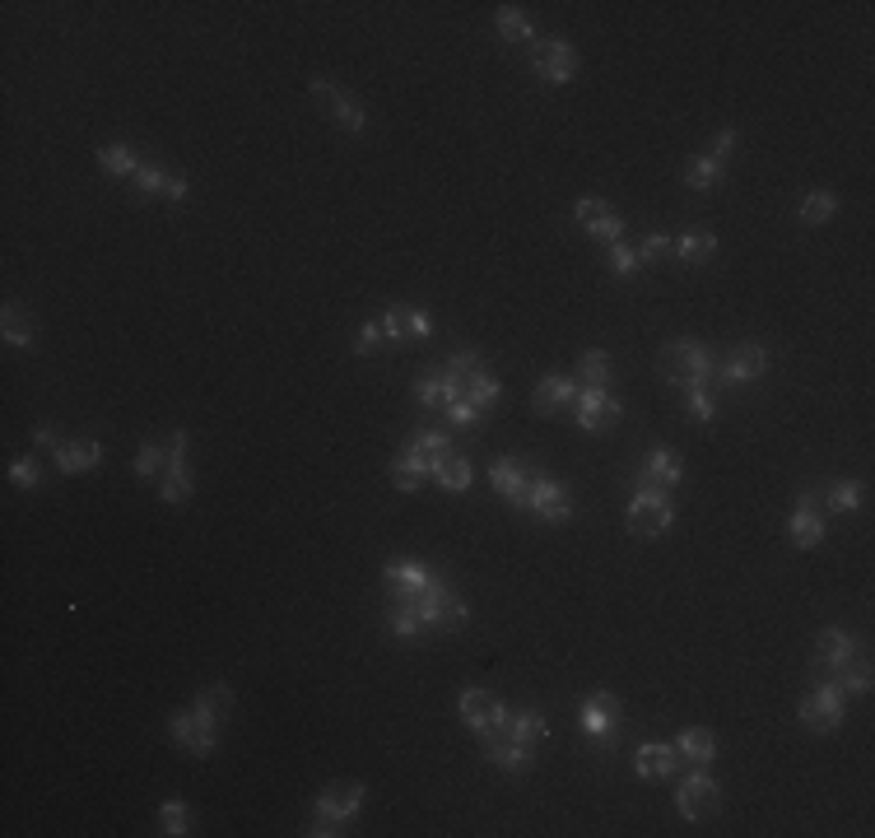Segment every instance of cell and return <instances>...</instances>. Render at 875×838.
Returning <instances> with one entry per match:
<instances>
[{
  "mask_svg": "<svg viewBox=\"0 0 875 838\" xmlns=\"http://www.w3.org/2000/svg\"><path fill=\"white\" fill-rule=\"evenodd\" d=\"M578 392H582L578 378H568V373H550V378L536 382V392H531V406H536L540 415H554V410H573Z\"/></svg>",
  "mask_w": 875,
  "mask_h": 838,
  "instance_id": "ffe728a7",
  "label": "cell"
},
{
  "mask_svg": "<svg viewBox=\"0 0 875 838\" xmlns=\"http://www.w3.org/2000/svg\"><path fill=\"white\" fill-rule=\"evenodd\" d=\"M657 373L671 387H680V392H689V387H713V373H717V359L708 350H703L699 340H671L666 350H661L657 359Z\"/></svg>",
  "mask_w": 875,
  "mask_h": 838,
  "instance_id": "7a4b0ae2",
  "label": "cell"
},
{
  "mask_svg": "<svg viewBox=\"0 0 875 838\" xmlns=\"http://www.w3.org/2000/svg\"><path fill=\"white\" fill-rule=\"evenodd\" d=\"M834 210H838V196L834 191H806V201H801V210H796V215H801V224H829V219H834Z\"/></svg>",
  "mask_w": 875,
  "mask_h": 838,
  "instance_id": "e575fe53",
  "label": "cell"
},
{
  "mask_svg": "<svg viewBox=\"0 0 875 838\" xmlns=\"http://www.w3.org/2000/svg\"><path fill=\"white\" fill-rule=\"evenodd\" d=\"M52 457L66 475H80V471H94L98 461H103V443L98 438H70V443L56 447Z\"/></svg>",
  "mask_w": 875,
  "mask_h": 838,
  "instance_id": "cb8c5ba5",
  "label": "cell"
},
{
  "mask_svg": "<svg viewBox=\"0 0 875 838\" xmlns=\"http://www.w3.org/2000/svg\"><path fill=\"white\" fill-rule=\"evenodd\" d=\"M364 801H368V787H364V783H354V778H340V783H326V792L317 797V811H331V815H340V820L350 825L354 815L364 811Z\"/></svg>",
  "mask_w": 875,
  "mask_h": 838,
  "instance_id": "7402d4cb",
  "label": "cell"
},
{
  "mask_svg": "<svg viewBox=\"0 0 875 838\" xmlns=\"http://www.w3.org/2000/svg\"><path fill=\"white\" fill-rule=\"evenodd\" d=\"M685 480V466H680V452L671 447H652L643 457V466L633 471V494H671L675 485Z\"/></svg>",
  "mask_w": 875,
  "mask_h": 838,
  "instance_id": "5b68a950",
  "label": "cell"
},
{
  "mask_svg": "<svg viewBox=\"0 0 875 838\" xmlns=\"http://www.w3.org/2000/svg\"><path fill=\"white\" fill-rule=\"evenodd\" d=\"M424 475H429V466H424L410 447H401V452H396V461H391V485L401 489V494H415V489L424 485Z\"/></svg>",
  "mask_w": 875,
  "mask_h": 838,
  "instance_id": "f546056e",
  "label": "cell"
},
{
  "mask_svg": "<svg viewBox=\"0 0 875 838\" xmlns=\"http://www.w3.org/2000/svg\"><path fill=\"white\" fill-rule=\"evenodd\" d=\"M131 182L140 187V196H163V187H168V168H159V163H140Z\"/></svg>",
  "mask_w": 875,
  "mask_h": 838,
  "instance_id": "f6af8a7d",
  "label": "cell"
},
{
  "mask_svg": "<svg viewBox=\"0 0 875 838\" xmlns=\"http://www.w3.org/2000/svg\"><path fill=\"white\" fill-rule=\"evenodd\" d=\"M685 396V415L689 419H699V424H713L717 419V401H713V387H689Z\"/></svg>",
  "mask_w": 875,
  "mask_h": 838,
  "instance_id": "7bdbcfd3",
  "label": "cell"
},
{
  "mask_svg": "<svg viewBox=\"0 0 875 838\" xmlns=\"http://www.w3.org/2000/svg\"><path fill=\"white\" fill-rule=\"evenodd\" d=\"M713 247H717V238L708 229H685V233H675V252H671V257L685 261V266H699V261L713 257Z\"/></svg>",
  "mask_w": 875,
  "mask_h": 838,
  "instance_id": "83f0119b",
  "label": "cell"
},
{
  "mask_svg": "<svg viewBox=\"0 0 875 838\" xmlns=\"http://www.w3.org/2000/svg\"><path fill=\"white\" fill-rule=\"evenodd\" d=\"M303 834L336 838V834H345V820H340V815H331V811H312V820H308V829H303Z\"/></svg>",
  "mask_w": 875,
  "mask_h": 838,
  "instance_id": "f907efd6",
  "label": "cell"
},
{
  "mask_svg": "<svg viewBox=\"0 0 875 838\" xmlns=\"http://www.w3.org/2000/svg\"><path fill=\"white\" fill-rule=\"evenodd\" d=\"M168 466V443H145L135 452V475H159Z\"/></svg>",
  "mask_w": 875,
  "mask_h": 838,
  "instance_id": "7dc6e473",
  "label": "cell"
},
{
  "mask_svg": "<svg viewBox=\"0 0 875 838\" xmlns=\"http://www.w3.org/2000/svg\"><path fill=\"white\" fill-rule=\"evenodd\" d=\"M717 182H722V163H717V159H708V154H694V159L685 163V187L708 191V187H717Z\"/></svg>",
  "mask_w": 875,
  "mask_h": 838,
  "instance_id": "d590c367",
  "label": "cell"
},
{
  "mask_svg": "<svg viewBox=\"0 0 875 838\" xmlns=\"http://www.w3.org/2000/svg\"><path fill=\"white\" fill-rule=\"evenodd\" d=\"M624 517H629L633 536L652 541V536H661V531H671L675 503H671V494H633V503H629V513Z\"/></svg>",
  "mask_w": 875,
  "mask_h": 838,
  "instance_id": "9c48e42d",
  "label": "cell"
},
{
  "mask_svg": "<svg viewBox=\"0 0 875 838\" xmlns=\"http://www.w3.org/2000/svg\"><path fill=\"white\" fill-rule=\"evenodd\" d=\"M159 499L163 503H182L191 499V471H187V433L177 429L168 438V466H163V480H159Z\"/></svg>",
  "mask_w": 875,
  "mask_h": 838,
  "instance_id": "5bb4252c",
  "label": "cell"
},
{
  "mask_svg": "<svg viewBox=\"0 0 875 838\" xmlns=\"http://www.w3.org/2000/svg\"><path fill=\"white\" fill-rule=\"evenodd\" d=\"M382 345H391V340H387V326H382V317H377V322H364L359 331H354V354H377Z\"/></svg>",
  "mask_w": 875,
  "mask_h": 838,
  "instance_id": "ee69618b",
  "label": "cell"
},
{
  "mask_svg": "<svg viewBox=\"0 0 875 838\" xmlns=\"http://www.w3.org/2000/svg\"><path fill=\"white\" fill-rule=\"evenodd\" d=\"M382 624H387V634H396V638H419V634H429V629H461V624H466V601H461V592L452 582L438 578L429 592L419 596V601H410V606H391L387 601Z\"/></svg>",
  "mask_w": 875,
  "mask_h": 838,
  "instance_id": "6da1fadb",
  "label": "cell"
},
{
  "mask_svg": "<svg viewBox=\"0 0 875 838\" xmlns=\"http://www.w3.org/2000/svg\"><path fill=\"white\" fill-rule=\"evenodd\" d=\"M834 680H838V685H843L848 694H866V690H871V657H866L862 648H852L848 662L838 666Z\"/></svg>",
  "mask_w": 875,
  "mask_h": 838,
  "instance_id": "4dcf8cb0",
  "label": "cell"
},
{
  "mask_svg": "<svg viewBox=\"0 0 875 838\" xmlns=\"http://www.w3.org/2000/svg\"><path fill=\"white\" fill-rule=\"evenodd\" d=\"M443 415L452 419L457 429H480V410H475V406H466V401H457V406H447Z\"/></svg>",
  "mask_w": 875,
  "mask_h": 838,
  "instance_id": "f5cc1de1",
  "label": "cell"
},
{
  "mask_svg": "<svg viewBox=\"0 0 875 838\" xmlns=\"http://www.w3.org/2000/svg\"><path fill=\"white\" fill-rule=\"evenodd\" d=\"M857 648L843 629H824L820 638H815V662H810V676L815 680H834L838 676V666L848 662V652Z\"/></svg>",
  "mask_w": 875,
  "mask_h": 838,
  "instance_id": "d6986e66",
  "label": "cell"
},
{
  "mask_svg": "<svg viewBox=\"0 0 875 838\" xmlns=\"http://www.w3.org/2000/svg\"><path fill=\"white\" fill-rule=\"evenodd\" d=\"M159 201H187V177H182V173H168V187H163Z\"/></svg>",
  "mask_w": 875,
  "mask_h": 838,
  "instance_id": "11a10c76",
  "label": "cell"
},
{
  "mask_svg": "<svg viewBox=\"0 0 875 838\" xmlns=\"http://www.w3.org/2000/svg\"><path fill=\"white\" fill-rule=\"evenodd\" d=\"M633 252H638V266H643V261L671 257V252H675V233H647V238L633 247Z\"/></svg>",
  "mask_w": 875,
  "mask_h": 838,
  "instance_id": "bcb514c9",
  "label": "cell"
},
{
  "mask_svg": "<svg viewBox=\"0 0 875 838\" xmlns=\"http://www.w3.org/2000/svg\"><path fill=\"white\" fill-rule=\"evenodd\" d=\"M578 727L587 731L592 741L610 745V736H615V727H620V699H615V694H592V699H582Z\"/></svg>",
  "mask_w": 875,
  "mask_h": 838,
  "instance_id": "2e32d148",
  "label": "cell"
},
{
  "mask_svg": "<svg viewBox=\"0 0 875 838\" xmlns=\"http://www.w3.org/2000/svg\"><path fill=\"white\" fill-rule=\"evenodd\" d=\"M531 70L545 84H568L578 75V52L564 38H531Z\"/></svg>",
  "mask_w": 875,
  "mask_h": 838,
  "instance_id": "8992f818",
  "label": "cell"
},
{
  "mask_svg": "<svg viewBox=\"0 0 875 838\" xmlns=\"http://www.w3.org/2000/svg\"><path fill=\"white\" fill-rule=\"evenodd\" d=\"M820 508H829V513H857L862 508V485L857 480H834L820 494Z\"/></svg>",
  "mask_w": 875,
  "mask_h": 838,
  "instance_id": "836d02e7",
  "label": "cell"
},
{
  "mask_svg": "<svg viewBox=\"0 0 875 838\" xmlns=\"http://www.w3.org/2000/svg\"><path fill=\"white\" fill-rule=\"evenodd\" d=\"M494 401H499V378H494L489 368H480V373L471 378V387H466V406H475L480 415H485Z\"/></svg>",
  "mask_w": 875,
  "mask_h": 838,
  "instance_id": "f35d334b",
  "label": "cell"
},
{
  "mask_svg": "<svg viewBox=\"0 0 875 838\" xmlns=\"http://www.w3.org/2000/svg\"><path fill=\"white\" fill-rule=\"evenodd\" d=\"M741 145V136L736 131H717V140H713V149H708V159H717V163H727V154L731 149Z\"/></svg>",
  "mask_w": 875,
  "mask_h": 838,
  "instance_id": "db71d44e",
  "label": "cell"
},
{
  "mask_svg": "<svg viewBox=\"0 0 875 838\" xmlns=\"http://www.w3.org/2000/svg\"><path fill=\"white\" fill-rule=\"evenodd\" d=\"M433 582H438V573H433L429 564H419V559H387V568H382V587H387L391 606H410V601H419Z\"/></svg>",
  "mask_w": 875,
  "mask_h": 838,
  "instance_id": "277c9868",
  "label": "cell"
},
{
  "mask_svg": "<svg viewBox=\"0 0 875 838\" xmlns=\"http://www.w3.org/2000/svg\"><path fill=\"white\" fill-rule=\"evenodd\" d=\"M38 480H42V471H38V461H33V457H24V461H14V466H10V485L38 489Z\"/></svg>",
  "mask_w": 875,
  "mask_h": 838,
  "instance_id": "816d5d0a",
  "label": "cell"
},
{
  "mask_svg": "<svg viewBox=\"0 0 875 838\" xmlns=\"http://www.w3.org/2000/svg\"><path fill=\"white\" fill-rule=\"evenodd\" d=\"M578 382H587V387H606L610 382V354L606 350H587L578 359Z\"/></svg>",
  "mask_w": 875,
  "mask_h": 838,
  "instance_id": "b9f144b4",
  "label": "cell"
},
{
  "mask_svg": "<svg viewBox=\"0 0 875 838\" xmlns=\"http://www.w3.org/2000/svg\"><path fill=\"white\" fill-rule=\"evenodd\" d=\"M159 825H163V834H191V811L182 801H168L159 811Z\"/></svg>",
  "mask_w": 875,
  "mask_h": 838,
  "instance_id": "c3c4849f",
  "label": "cell"
},
{
  "mask_svg": "<svg viewBox=\"0 0 875 838\" xmlns=\"http://www.w3.org/2000/svg\"><path fill=\"white\" fill-rule=\"evenodd\" d=\"M675 755H680V764H689V769H708V759L717 755L713 731H703V727L680 731V736H675Z\"/></svg>",
  "mask_w": 875,
  "mask_h": 838,
  "instance_id": "d4e9b609",
  "label": "cell"
},
{
  "mask_svg": "<svg viewBox=\"0 0 875 838\" xmlns=\"http://www.w3.org/2000/svg\"><path fill=\"white\" fill-rule=\"evenodd\" d=\"M508 727H512V736H517V741L536 745V741H545L550 722H545V713H540V708H512V713H508Z\"/></svg>",
  "mask_w": 875,
  "mask_h": 838,
  "instance_id": "d6a6232c",
  "label": "cell"
},
{
  "mask_svg": "<svg viewBox=\"0 0 875 838\" xmlns=\"http://www.w3.org/2000/svg\"><path fill=\"white\" fill-rule=\"evenodd\" d=\"M620 415H624V401L610 392V387H582L578 401H573V419H578V429H587V433H606Z\"/></svg>",
  "mask_w": 875,
  "mask_h": 838,
  "instance_id": "ba28073f",
  "label": "cell"
},
{
  "mask_svg": "<svg viewBox=\"0 0 875 838\" xmlns=\"http://www.w3.org/2000/svg\"><path fill=\"white\" fill-rule=\"evenodd\" d=\"M410 452H415L424 466H429V475H433V466L452 452V433H443V429H415V438H410Z\"/></svg>",
  "mask_w": 875,
  "mask_h": 838,
  "instance_id": "4316f807",
  "label": "cell"
},
{
  "mask_svg": "<svg viewBox=\"0 0 875 838\" xmlns=\"http://www.w3.org/2000/svg\"><path fill=\"white\" fill-rule=\"evenodd\" d=\"M573 219H578L582 229L592 233L596 243H624V219L610 210L606 201H596V196H587V201H578V210H573Z\"/></svg>",
  "mask_w": 875,
  "mask_h": 838,
  "instance_id": "ac0fdd59",
  "label": "cell"
},
{
  "mask_svg": "<svg viewBox=\"0 0 875 838\" xmlns=\"http://www.w3.org/2000/svg\"><path fill=\"white\" fill-rule=\"evenodd\" d=\"M508 503H512V508H522V513L545 517V522H568V517H573L568 485H564V480H550L540 466H526L522 485H517V494H512Z\"/></svg>",
  "mask_w": 875,
  "mask_h": 838,
  "instance_id": "3957f363",
  "label": "cell"
},
{
  "mask_svg": "<svg viewBox=\"0 0 875 838\" xmlns=\"http://www.w3.org/2000/svg\"><path fill=\"white\" fill-rule=\"evenodd\" d=\"M0 336H5V345H14V350H28V345H33V317H28V308L5 303V312H0Z\"/></svg>",
  "mask_w": 875,
  "mask_h": 838,
  "instance_id": "f1b7e54d",
  "label": "cell"
},
{
  "mask_svg": "<svg viewBox=\"0 0 875 838\" xmlns=\"http://www.w3.org/2000/svg\"><path fill=\"white\" fill-rule=\"evenodd\" d=\"M675 806H680L685 820H713L717 806H722V792H717V783L703 769H689V778L675 792Z\"/></svg>",
  "mask_w": 875,
  "mask_h": 838,
  "instance_id": "4fadbf2b",
  "label": "cell"
},
{
  "mask_svg": "<svg viewBox=\"0 0 875 838\" xmlns=\"http://www.w3.org/2000/svg\"><path fill=\"white\" fill-rule=\"evenodd\" d=\"M764 368H768V350L759 345V340H741L736 350L717 364L713 373V387H736V382H754V378H764Z\"/></svg>",
  "mask_w": 875,
  "mask_h": 838,
  "instance_id": "8fae6325",
  "label": "cell"
},
{
  "mask_svg": "<svg viewBox=\"0 0 875 838\" xmlns=\"http://www.w3.org/2000/svg\"><path fill=\"white\" fill-rule=\"evenodd\" d=\"M503 713H508V708L499 703V694H489V690H466L461 694V722H466L471 731H480V736H485Z\"/></svg>",
  "mask_w": 875,
  "mask_h": 838,
  "instance_id": "603a6c76",
  "label": "cell"
},
{
  "mask_svg": "<svg viewBox=\"0 0 875 838\" xmlns=\"http://www.w3.org/2000/svg\"><path fill=\"white\" fill-rule=\"evenodd\" d=\"M191 708H196V713L205 717V722H229L233 717V690L229 685H224V680H215V685H205L201 694H196V703H191Z\"/></svg>",
  "mask_w": 875,
  "mask_h": 838,
  "instance_id": "484cf974",
  "label": "cell"
},
{
  "mask_svg": "<svg viewBox=\"0 0 875 838\" xmlns=\"http://www.w3.org/2000/svg\"><path fill=\"white\" fill-rule=\"evenodd\" d=\"M415 401L424 410H443V368H424L415 378Z\"/></svg>",
  "mask_w": 875,
  "mask_h": 838,
  "instance_id": "ab89813d",
  "label": "cell"
},
{
  "mask_svg": "<svg viewBox=\"0 0 875 838\" xmlns=\"http://www.w3.org/2000/svg\"><path fill=\"white\" fill-rule=\"evenodd\" d=\"M633 769H638V778H647V783H657V778H671V773L680 769L675 741H643L638 750H633Z\"/></svg>",
  "mask_w": 875,
  "mask_h": 838,
  "instance_id": "44dd1931",
  "label": "cell"
},
{
  "mask_svg": "<svg viewBox=\"0 0 875 838\" xmlns=\"http://www.w3.org/2000/svg\"><path fill=\"white\" fill-rule=\"evenodd\" d=\"M606 257H610V271L620 275V280H629V275L638 271V252H633L629 243H610V247H606Z\"/></svg>",
  "mask_w": 875,
  "mask_h": 838,
  "instance_id": "681fc988",
  "label": "cell"
},
{
  "mask_svg": "<svg viewBox=\"0 0 875 838\" xmlns=\"http://www.w3.org/2000/svg\"><path fill=\"white\" fill-rule=\"evenodd\" d=\"M33 447H38V452H56V447H61V443H56V433L47 429V424H42V429L33 433Z\"/></svg>",
  "mask_w": 875,
  "mask_h": 838,
  "instance_id": "9f6ffc18",
  "label": "cell"
},
{
  "mask_svg": "<svg viewBox=\"0 0 875 838\" xmlns=\"http://www.w3.org/2000/svg\"><path fill=\"white\" fill-rule=\"evenodd\" d=\"M433 480H438L447 494H461V489L471 485V461H466L457 447H452V452H447V457L433 466Z\"/></svg>",
  "mask_w": 875,
  "mask_h": 838,
  "instance_id": "1f68e13d",
  "label": "cell"
},
{
  "mask_svg": "<svg viewBox=\"0 0 875 838\" xmlns=\"http://www.w3.org/2000/svg\"><path fill=\"white\" fill-rule=\"evenodd\" d=\"M494 24H499V33H503L508 42H531V19H526L517 5H499Z\"/></svg>",
  "mask_w": 875,
  "mask_h": 838,
  "instance_id": "60d3db41",
  "label": "cell"
},
{
  "mask_svg": "<svg viewBox=\"0 0 875 838\" xmlns=\"http://www.w3.org/2000/svg\"><path fill=\"white\" fill-rule=\"evenodd\" d=\"M522 461H512V457H499L494 466H489V485H494V494H503V499H512L517 494V485H522Z\"/></svg>",
  "mask_w": 875,
  "mask_h": 838,
  "instance_id": "8d00e7d4",
  "label": "cell"
},
{
  "mask_svg": "<svg viewBox=\"0 0 875 838\" xmlns=\"http://www.w3.org/2000/svg\"><path fill=\"white\" fill-rule=\"evenodd\" d=\"M98 163L108 168V173H117V177H135V168H140V154H135L131 145H103L98 149Z\"/></svg>",
  "mask_w": 875,
  "mask_h": 838,
  "instance_id": "74e56055",
  "label": "cell"
},
{
  "mask_svg": "<svg viewBox=\"0 0 875 838\" xmlns=\"http://www.w3.org/2000/svg\"><path fill=\"white\" fill-rule=\"evenodd\" d=\"M168 731H173V741L182 745V750H191V755H201V759L215 755V745H219V727L215 722H205L196 708L168 717Z\"/></svg>",
  "mask_w": 875,
  "mask_h": 838,
  "instance_id": "9a60e30c",
  "label": "cell"
},
{
  "mask_svg": "<svg viewBox=\"0 0 875 838\" xmlns=\"http://www.w3.org/2000/svg\"><path fill=\"white\" fill-rule=\"evenodd\" d=\"M382 326H387V340L391 345H410V340H429L433 322L429 312L415 308V303H391L387 312H382Z\"/></svg>",
  "mask_w": 875,
  "mask_h": 838,
  "instance_id": "e0dca14e",
  "label": "cell"
},
{
  "mask_svg": "<svg viewBox=\"0 0 875 838\" xmlns=\"http://www.w3.org/2000/svg\"><path fill=\"white\" fill-rule=\"evenodd\" d=\"M787 531H792V545H796V550H815V545H824L820 489H810V485L796 489V508H792V522H787Z\"/></svg>",
  "mask_w": 875,
  "mask_h": 838,
  "instance_id": "7c38bea8",
  "label": "cell"
},
{
  "mask_svg": "<svg viewBox=\"0 0 875 838\" xmlns=\"http://www.w3.org/2000/svg\"><path fill=\"white\" fill-rule=\"evenodd\" d=\"M312 98L322 103L326 117H331L340 131H350V136H364V131H368V112L359 108L350 94H340V89L326 80V75H317V80H312Z\"/></svg>",
  "mask_w": 875,
  "mask_h": 838,
  "instance_id": "30bf717a",
  "label": "cell"
},
{
  "mask_svg": "<svg viewBox=\"0 0 875 838\" xmlns=\"http://www.w3.org/2000/svg\"><path fill=\"white\" fill-rule=\"evenodd\" d=\"M843 703H848V690L838 680H820L815 690L801 699V722L810 731H834L843 722Z\"/></svg>",
  "mask_w": 875,
  "mask_h": 838,
  "instance_id": "52a82bcc",
  "label": "cell"
}]
</instances>
